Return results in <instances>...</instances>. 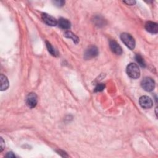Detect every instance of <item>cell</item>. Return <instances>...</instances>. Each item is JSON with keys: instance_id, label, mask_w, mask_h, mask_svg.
I'll use <instances>...</instances> for the list:
<instances>
[{"instance_id": "1", "label": "cell", "mask_w": 158, "mask_h": 158, "mask_svg": "<svg viewBox=\"0 0 158 158\" xmlns=\"http://www.w3.org/2000/svg\"><path fill=\"white\" fill-rule=\"evenodd\" d=\"M127 72L128 75L133 79H136L140 77V70L137 66L135 63H131L129 64L127 67Z\"/></svg>"}, {"instance_id": "2", "label": "cell", "mask_w": 158, "mask_h": 158, "mask_svg": "<svg viewBox=\"0 0 158 158\" xmlns=\"http://www.w3.org/2000/svg\"><path fill=\"white\" fill-rule=\"evenodd\" d=\"M122 42L130 50H133L135 46V41L133 37L129 33H124L121 35Z\"/></svg>"}, {"instance_id": "3", "label": "cell", "mask_w": 158, "mask_h": 158, "mask_svg": "<svg viewBox=\"0 0 158 158\" xmlns=\"http://www.w3.org/2000/svg\"><path fill=\"white\" fill-rule=\"evenodd\" d=\"M142 88L146 91H151L155 87V82L150 77H145L141 82Z\"/></svg>"}, {"instance_id": "4", "label": "cell", "mask_w": 158, "mask_h": 158, "mask_svg": "<svg viewBox=\"0 0 158 158\" xmlns=\"http://www.w3.org/2000/svg\"><path fill=\"white\" fill-rule=\"evenodd\" d=\"M26 105L29 108H35L38 102V98L36 94L33 93H29L26 98Z\"/></svg>"}, {"instance_id": "5", "label": "cell", "mask_w": 158, "mask_h": 158, "mask_svg": "<svg viewBox=\"0 0 158 158\" xmlns=\"http://www.w3.org/2000/svg\"><path fill=\"white\" fill-rule=\"evenodd\" d=\"M139 103L141 107L144 109H149L152 108L153 105L152 100L147 96H142L139 100Z\"/></svg>"}, {"instance_id": "6", "label": "cell", "mask_w": 158, "mask_h": 158, "mask_svg": "<svg viewBox=\"0 0 158 158\" xmlns=\"http://www.w3.org/2000/svg\"><path fill=\"white\" fill-rule=\"evenodd\" d=\"M42 18L43 19V22L45 24H46L48 26H56L57 24V21H56V19L53 16L46 13H43L42 14Z\"/></svg>"}, {"instance_id": "7", "label": "cell", "mask_w": 158, "mask_h": 158, "mask_svg": "<svg viewBox=\"0 0 158 158\" xmlns=\"http://www.w3.org/2000/svg\"><path fill=\"white\" fill-rule=\"evenodd\" d=\"M98 54V50L94 46H91L89 47L85 51L84 54V57L86 59H90L97 56Z\"/></svg>"}, {"instance_id": "8", "label": "cell", "mask_w": 158, "mask_h": 158, "mask_svg": "<svg viewBox=\"0 0 158 158\" xmlns=\"http://www.w3.org/2000/svg\"><path fill=\"white\" fill-rule=\"evenodd\" d=\"M109 46L112 51V53H115L117 55H121L122 53V48L118 45V44L114 40H112L109 43Z\"/></svg>"}, {"instance_id": "9", "label": "cell", "mask_w": 158, "mask_h": 158, "mask_svg": "<svg viewBox=\"0 0 158 158\" xmlns=\"http://www.w3.org/2000/svg\"><path fill=\"white\" fill-rule=\"evenodd\" d=\"M146 30L151 33H157L158 32L157 24L153 22H147L145 24Z\"/></svg>"}, {"instance_id": "10", "label": "cell", "mask_w": 158, "mask_h": 158, "mask_svg": "<svg viewBox=\"0 0 158 158\" xmlns=\"http://www.w3.org/2000/svg\"><path fill=\"white\" fill-rule=\"evenodd\" d=\"M57 24L59 27L63 29H69L70 28V22L67 19L64 18H60L57 22Z\"/></svg>"}, {"instance_id": "11", "label": "cell", "mask_w": 158, "mask_h": 158, "mask_svg": "<svg viewBox=\"0 0 158 158\" xmlns=\"http://www.w3.org/2000/svg\"><path fill=\"white\" fill-rule=\"evenodd\" d=\"M0 80H1V90L4 91L7 90L9 87V82L7 77L2 74L0 77Z\"/></svg>"}, {"instance_id": "12", "label": "cell", "mask_w": 158, "mask_h": 158, "mask_svg": "<svg viewBox=\"0 0 158 158\" xmlns=\"http://www.w3.org/2000/svg\"><path fill=\"white\" fill-rule=\"evenodd\" d=\"M64 36L66 37V38H70L72 39L73 42L74 43H75L76 44H77L79 42V39L72 32H69V31H67L65 32L64 33Z\"/></svg>"}, {"instance_id": "13", "label": "cell", "mask_w": 158, "mask_h": 158, "mask_svg": "<svg viewBox=\"0 0 158 158\" xmlns=\"http://www.w3.org/2000/svg\"><path fill=\"white\" fill-rule=\"evenodd\" d=\"M135 59L136 62L138 63V64H139L141 67H145L146 66V64H145V61L143 58L139 54H136V56H135Z\"/></svg>"}, {"instance_id": "14", "label": "cell", "mask_w": 158, "mask_h": 158, "mask_svg": "<svg viewBox=\"0 0 158 158\" xmlns=\"http://www.w3.org/2000/svg\"><path fill=\"white\" fill-rule=\"evenodd\" d=\"M46 47H47V48H48V51H49L53 56H55L56 54V51H55L54 48L51 46V45L49 42H46Z\"/></svg>"}, {"instance_id": "15", "label": "cell", "mask_w": 158, "mask_h": 158, "mask_svg": "<svg viewBox=\"0 0 158 158\" xmlns=\"http://www.w3.org/2000/svg\"><path fill=\"white\" fill-rule=\"evenodd\" d=\"M105 88V85L103 84H99L97 85L94 89L95 92H101Z\"/></svg>"}, {"instance_id": "16", "label": "cell", "mask_w": 158, "mask_h": 158, "mask_svg": "<svg viewBox=\"0 0 158 158\" xmlns=\"http://www.w3.org/2000/svg\"><path fill=\"white\" fill-rule=\"evenodd\" d=\"M5 147V142L3 140V138H1V139H0V151H2L4 149V148Z\"/></svg>"}, {"instance_id": "17", "label": "cell", "mask_w": 158, "mask_h": 158, "mask_svg": "<svg viewBox=\"0 0 158 158\" xmlns=\"http://www.w3.org/2000/svg\"><path fill=\"white\" fill-rule=\"evenodd\" d=\"M53 3L57 6H63L65 4V2L64 1H55Z\"/></svg>"}, {"instance_id": "18", "label": "cell", "mask_w": 158, "mask_h": 158, "mask_svg": "<svg viewBox=\"0 0 158 158\" xmlns=\"http://www.w3.org/2000/svg\"><path fill=\"white\" fill-rule=\"evenodd\" d=\"M124 3L127 4V5L132 6V5H134L136 3V2L135 1H133V0H130V1H124Z\"/></svg>"}, {"instance_id": "19", "label": "cell", "mask_w": 158, "mask_h": 158, "mask_svg": "<svg viewBox=\"0 0 158 158\" xmlns=\"http://www.w3.org/2000/svg\"><path fill=\"white\" fill-rule=\"evenodd\" d=\"M6 157H15V156L14 154H13L12 153H8V154L6 155Z\"/></svg>"}]
</instances>
